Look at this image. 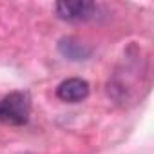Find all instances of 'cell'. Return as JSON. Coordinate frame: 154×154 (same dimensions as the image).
Listing matches in <instances>:
<instances>
[{
  "label": "cell",
  "instance_id": "cell-4",
  "mask_svg": "<svg viewBox=\"0 0 154 154\" xmlns=\"http://www.w3.org/2000/svg\"><path fill=\"white\" fill-rule=\"evenodd\" d=\"M60 51L71 58V60H84L85 56H89V49H85L80 42H76L72 38H65L60 42Z\"/></svg>",
  "mask_w": 154,
  "mask_h": 154
},
{
  "label": "cell",
  "instance_id": "cell-1",
  "mask_svg": "<svg viewBox=\"0 0 154 154\" xmlns=\"http://www.w3.org/2000/svg\"><path fill=\"white\" fill-rule=\"evenodd\" d=\"M31 114V96L26 91L9 93L0 100V123L6 125H26Z\"/></svg>",
  "mask_w": 154,
  "mask_h": 154
},
{
  "label": "cell",
  "instance_id": "cell-2",
  "mask_svg": "<svg viewBox=\"0 0 154 154\" xmlns=\"http://www.w3.org/2000/svg\"><path fill=\"white\" fill-rule=\"evenodd\" d=\"M98 8L93 2H85V0H76V2H58L56 4V13L62 20L69 22H82L89 20L96 15Z\"/></svg>",
  "mask_w": 154,
  "mask_h": 154
},
{
  "label": "cell",
  "instance_id": "cell-3",
  "mask_svg": "<svg viewBox=\"0 0 154 154\" xmlns=\"http://www.w3.org/2000/svg\"><path fill=\"white\" fill-rule=\"evenodd\" d=\"M56 96L67 103L82 102L89 96V84L82 78H67L56 87Z\"/></svg>",
  "mask_w": 154,
  "mask_h": 154
}]
</instances>
